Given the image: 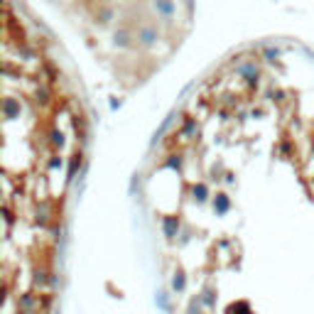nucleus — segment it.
I'll return each mask as SVG.
<instances>
[{
	"label": "nucleus",
	"instance_id": "obj_1",
	"mask_svg": "<svg viewBox=\"0 0 314 314\" xmlns=\"http://www.w3.org/2000/svg\"><path fill=\"white\" fill-rule=\"evenodd\" d=\"M172 287H174V290H184V275H182V273H177V275H174Z\"/></svg>",
	"mask_w": 314,
	"mask_h": 314
}]
</instances>
